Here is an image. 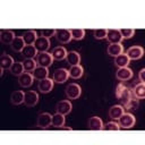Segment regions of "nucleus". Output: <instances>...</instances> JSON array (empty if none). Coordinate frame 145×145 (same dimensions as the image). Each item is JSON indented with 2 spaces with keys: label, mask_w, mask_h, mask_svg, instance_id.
<instances>
[{
  "label": "nucleus",
  "mask_w": 145,
  "mask_h": 145,
  "mask_svg": "<svg viewBox=\"0 0 145 145\" xmlns=\"http://www.w3.org/2000/svg\"><path fill=\"white\" fill-rule=\"evenodd\" d=\"M118 121H119V126L120 127H122L125 129H129V128H131L135 125V117L131 113H128V112L125 113L123 112L119 117Z\"/></svg>",
  "instance_id": "obj_1"
},
{
  "label": "nucleus",
  "mask_w": 145,
  "mask_h": 145,
  "mask_svg": "<svg viewBox=\"0 0 145 145\" xmlns=\"http://www.w3.org/2000/svg\"><path fill=\"white\" fill-rule=\"evenodd\" d=\"M52 61H53V58H52L51 53H48V52H39L37 56H36V63L39 66H41V67L49 68L52 65Z\"/></svg>",
  "instance_id": "obj_2"
},
{
  "label": "nucleus",
  "mask_w": 145,
  "mask_h": 145,
  "mask_svg": "<svg viewBox=\"0 0 145 145\" xmlns=\"http://www.w3.org/2000/svg\"><path fill=\"white\" fill-rule=\"evenodd\" d=\"M65 92H66V95H67L68 99L75 100V99L79 97V95H80V93H82V89H80V86H79V85H77V84H75V83H71V84L67 85Z\"/></svg>",
  "instance_id": "obj_3"
},
{
  "label": "nucleus",
  "mask_w": 145,
  "mask_h": 145,
  "mask_svg": "<svg viewBox=\"0 0 145 145\" xmlns=\"http://www.w3.org/2000/svg\"><path fill=\"white\" fill-rule=\"evenodd\" d=\"M52 122V116L48 112H42L39 114L37 117V120H36V123H37V127L40 128H48Z\"/></svg>",
  "instance_id": "obj_4"
},
{
  "label": "nucleus",
  "mask_w": 145,
  "mask_h": 145,
  "mask_svg": "<svg viewBox=\"0 0 145 145\" xmlns=\"http://www.w3.org/2000/svg\"><path fill=\"white\" fill-rule=\"evenodd\" d=\"M127 57L129 58V60H137V59H140L144 54V50L142 46H138V45H134V46H130L128 50H127Z\"/></svg>",
  "instance_id": "obj_5"
},
{
  "label": "nucleus",
  "mask_w": 145,
  "mask_h": 145,
  "mask_svg": "<svg viewBox=\"0 0 145 145\" xmlns=\"http://www.w3.org/2000/svg\"><path fill=\"white\" fill-rule=\"evenodd\" d=\"M33 45L39 52H46V50L50 48V41L44 36H39Z\"/></svg>",
  "instance_id": "obj_6"
},
{
  "label": "nucleus",
  "mask_w": 145,
  "mask_h": 145,
  "mask_svg": "<svg viewBox=\"0 0 145 145\" xmlns=\"http://www.w3.org/2000/svg\"><path fill=\"white\" fill-rule=\"evenodd\" d=\"M39 102V95L35 91H27L24 95V103L27 106H34Z\"/></svg>",
  "instance_id": "obj_7"
},
{
  "label": "nucleus",
  "mask_w": 145,
  "mask_h": 145,
  "mask_svg": "<svg viewBox=\"0 0 145 145\" xmlns=\"http://www.w3.org/2000/svg\"><path fill=\"white\" fill-rule=\"evenodd\" d=\"M56 39L58 40V42H60L62 44L70 42V40L72 39L70 29H57L56 31Z\"/></svg>",
  "instance_id": "obj_8"
},
{
  "label": "nucleus",
  "mask_w": 145,
  "mask_h": 145,
  "mask_svg": "<svg viewBox=\"0 0 145 145\" xmlns=\"http://www.w3.org/2000/svg\"><path fill=\"white\" fill-rule=\"evenodd\" d=\"M69 77V74H68V70H66L65 68H58L54 70L53 72V76H52V79L56 82V83H63L67 80V78Z\"/></svg>",
  "instance_id": "obj_9"
},
{
  "label": "nucleus",
  "mask_w": 145,
  "mask_h": 145,
  "mask_svg": "<svg viewBox=\"0 0 145 145\" xmlns=\"http://www.w3.org/2000/svg\"><path fill=\"white\" fill-rule=\"evenodd\" d=\"M56 111L58 113H61V114H68L71 111V103H70V101H68V100L59 101L57 103V105H56Z\"/></svg>",
  "instance_id": "obj_10"
},
{
  "label": "nucleus",
  "mask_w": 145,
  "mask_h": 145,
  "mask_svg": "<svg viewBox=\"0 0 145 145\" xmlns=\"http://www.w3.org/2000/svg\"><path fill=\"white\" fill-rule=\"evenodd\" d=\"M116 77L121 82H126V80H128L133 77V71L128 67H122V68L118 69L117 74H116Z\"/></svg>",
  "instance_id": "obj_11"
},
{
  "label": "nucleus",
  "mask_w": 145,
  "mask_h": 145,
  "mask_svg": "<svg viewBox=\"0 0 145 145\" xmlns=\"http://www.w3.org/2000/svg\"><path fill=\"white\" fill-rule=\"evenodd\" d=\"M48 75H49L48 68L41 67V66L36 67V68L32 71V76H33V78L36 79V80H42V79H44V78H48Z\"/></svg>",
  "instance_id": "obj_12"
},
{
  "label": "nucleus",
  "mask_w": 145,
  "mask_h": 145,
  "mask_svg": "<svg viewBox=\"0 0 145 145\" xmlns=\"http://www.w3.org/2000/svg\"><path fill=\"white\" fill-rule=\"evenodd\" d=\"M33 76L29 72H23L18 76V83L22 87H29L33 84Z\"/></svg>",
  "instance_id": "obj_13"
},
{
  "label": "nucleus",
  "mask_w": 145,
  "mask_h": 145,
  "mask_svg": "<svg viewBox=\"0 0 145 145\" xmlns=\"http://www.w3.org/2000/svg\"><path fill=\"white\" fill-rule=\"evenodd\" d=\"M53 87V80L50 78H44L39 82L37 88L41 93H49Z\"/></svg>",
  "instance_id": "obj_14"
},
{
  "label": "nucleus",
  "mask_w": 145,
  "mask_h": 145,
  "mask_svg": "<svg viewBox=\"0 0 145 145\" xmlns=\"http://www.w3.org/2000/svg\"><path fill=\"white\" fill-rule=\"evenodd\" d=\"M106 39L110 43H120L122 40V36H121L119 29H108Z\"/></svg>",
  "instance_id": "obj_15"
},
{
  "label": "nucleus",
  "mask_w": 145,
  "mask_h": 145,
  "mask_svg": "<svg viewBox=\"0 0 145 145\" xmlns=\"http://www.w3.org/2000/svg\"><path fill=\"white\" fill-rule=\"evenodd\" d=\"M15 37L16 36H15L14 32L9 31V29H2L0 33V41L3 44H11V42L14 41Z\"/></svg>",
  "instance_id": "obj_16"
},
{
  "label": "nucleus",
  "mask_w": 145,
  "mask_h": 145,
  "mask_svg": "<svg viewBox=\"0 0 145 145\" xmlns=\"http://www.w3.org/2000/svg\"><path fill=\"white\" fill-rule=\"evenodd\" d=\"M87 127L91 130H102L103 123L99 117H92V118H89V120L87 122Z\"/></svg>",
  "instance_id": "obj_17"
},
{
  "label": "nucleus",
  "mask_w": 145,
  "mask_h": 145,
  "mask_svg": "<svg viewBox=\"0 0 145 145\" xmlns=\"http://www.w3.org/2000/svg\"><path fill=\"white\" fill-rule=\"evenodd\" d=\"M66 60L70 66H76V65H79V62H80V56L76 51H69V52H67Z\"/></svg>",
  "instance_id": "obj_18"
},
{
  "label": "nucleus",
  "mask_w": 145,
  "mask_h": 145,
  "mask_svg": "<svg viewBox=\"0 0 145 145\" xmlns=\"http://www.w3.org/2000/svg\"><path fill=\"white\" fill-rule=\"evenodd\" d=\"M23 40L25 42L26 45H33L37 39V35H36V32L35 31H26L24 34H23Z\"/></svg>",
  "instance_id": "obj_19"
},
{
  "label": "nucleus",
  "mask_w": 145,
  "mask_h": 145,
  "mask_svg": "<svg viewBox=\"0 0 145 145\" xmlns=\"http://www.w3.org/2000/svg\"><path fill=\"white\" fill-rule=\"evenodd\" d=\"M122 45L121 43H110L109 46H108V53L109 56H112V57H117L119 54L122 53Z\"/></svg>",
  "instance_id": "obj_20"
},
{
  "label": "nucleus",
  "mask_w": 145,
  "mask_h": 145,
  "mask_svg": "<svg viewBox=\"0 0 145 145\" xmlns=\"http://www.w3.org/2000/svg\"><path fill=\"white\" fill-rule=\"evenodd\" d=\"M22 54L24 56L25 59H33L37 56V50L35 49L34 45H25L24 49L22 50Z\"/></svg>",
  "instance_id": "obj_21"
},
{
  "label": "nucleus",
  "mask_w": 145,
  "mask_h": 145,
  "mask_svg": "<svg viewBox=\"0 0 145 145\" xmlns=\"http://www.w3.org/2000/svg\"><path fill=\"white\" fill-rule=\"evenodd\" d=\"M51 56H52V58L54 60H63V59H66L67 50L63 46H57V48H54L52 50Z\"/></svg>",
  "instance_id": "obj_22"
},
{
  "label": "nucleus",
  "mask_w": 145,
  "mask_h": 145,
  "mask_svg": "<svg viewBox=\"0 0 145 145\" xmlns=\"http://www.w3.org/2000/svg\"><path fill=\"white\" fill-rule=\"evenodd\" d=\"M25 45H26V44H25V42H24L23 37L16 36V37L14 39V41L11 42L10 48H11V50H12V51H15V52H22V50L24 49V46H25Z\"/></svg>",
  "instance_id": "obj_23"
},
{
  "label": "nucleus",
  "mask_w": 145,
  "mask_h": 145,
  "mask_svg": "<svg viewBox=\"0 0 145 145\" xmlns=\"http://www.w3.org/2000/svg\"><path fill=\"white\" fill-rule=\"evenodd\" d=\"M68 74H69V76H70L71 78L77 79V78H80V77L83 76V74H84V69H83V67L79 66V65L71 66V67L69 68V70H68Z\"/></svg>",
  "instance_id": "obj_24"
},
{
  "label": "nucleus",
  "mask_w": 145,
  "mask_h": 145,
  "mask_svg": "<svg viewBox=\"0 0 145 145\" xmlns=\"http://www.w3.org/2000/svg\"><path fill=\"white\" fill-rule=\"evenodd\" d=\"M123 106L122 105H113V106H111L110 108V110H109V117L110 118H112V119H114V120H118L119 119V117L123 113Z\"/></svg>",
  "instance_id": "obj_25"
},
{
  "label": "nucleus",
  "mask_w": 145,
  "mask_h": 145,
  "mask_svg": "<svg viewBox=\"0 0 145 145\" xmlns=\"http://www.w3.org/2000/svg\"><path fill=\"white\" fill-rule=\"evenodd\" d=\"M24 95H25L24 92H22V91H15L10 95V102L14 105H18V104H20V103L24 102Z\"/></svg>",
  "instance_id": "obj_26"
},
{
  "label": "nucleus",
  "mask_w": 145,
  "mask_h": 145,
  "mask_svg": "<svg viewBox=\"0 0 145 145\" xmlns=\"http://www.w3.org/2000/svg\"><path fill=\"white\" fill-rule=\"evenodd\" d=\"M129 63V58L127 57L126 53H121L117 57H114V65L119 68H122V67H127Z\"/></svg>",
  "instance_id": "obj_27"
},
{
  "label": "nucleus",
  "mask_w": 145,
  "mask_h": 145,
  "mask_svg": "<svg viewBox=\"0 0 145 145\" xmlns=\"http://www.w3.org/2000/svg\"><path fill=\"white\" fill-rule=\"evenodd\" d=\"M131 93L138 100L144 99V96H145V86H144V83H140V84L136 85L134 88H131Z\"/></svg>",
  "instance_id": "obj_28"
},
{
  "label": "nucleus",
  "mask_w": 145,
  "mask_h": 145,
  "mask_svg": "<svg viewBox=\"0 0 145 145\" xmlns=\"http://www.w3.org/2000/svg\"><path fill=\"white\" fill-rule=\"evenodd\" d=\"M65 123V114H61V113H54L52 116V122L51 125L53 127H58V128H61Z\"/></svg>",
  "instance_id": "obj_29"
},
{
  "label": "nucleus",
  "mask_w": 145,
  "mask_h": 145,
  "mask_svg": "<svg viewBox=\"0 0 145 145\" xmlns=\"http://www.w3.org/2000/svg\"><path fill=\"white\" fill-rule=\"evenodd\" d=\"M14 63V60L8 54H2L1 59H0V66H1V69H10L11 66Z\"/></svg>",
  "instance_id": "obj_30"
},
{
  "label": "nucleus",
  "mask_w": 145,
  "mask_h": 145,
  "mask_svg": "<svg viewBox=\"0 0 145 145\" xmlns=\"http://www.w3.org/2000/svg\"><path fill=\"white\" fill-rule=\"evenodd\" d=\"M36 61L33 60V59H25L23 61V67H24V70L29 72V71H33L35 68H36Z\"/></svg>",
  "instance_id": "obj_31"
},
{
  "label": "nucleus",
  "mask_w": 145,
  "mask_h": 145,
  "mask_svg": "<svg viewBox=\"0 0 145 145\" xmlns=\"http://www.w3.org/2000/svg\"><path fill=\"white\" fill-rule=\"evenodd\" d=\"M25 70H24V67H23V62H14L11 68H10V72L15 76H19Z\"/></svg>",
  "instance_id": "obj_32"
},
{
  "label": "nucleus",
  "mask_w": 145,
  "mask_h": 145,
  "mask_svg": "<svg viewBox=\"0 0 145 145\" xmlns=\"http://www.w3.org/2000/svg\"><path fill=\"white\" fill-rule=\"evenodd\" d=\"M138 103H139L138 99H137V97H135V96L133 95V96L129 99V101H127L122 106H123V109H127V110H129V109L136 110V108L138 106Z\"/></svg>",
  "instance_id": "obj_33"
},
{
  "label": "nucleus",
  "mask_w": 145,
  "mask_h": 145,
  "mask_svg": "<svg viewBox=\"0 0 145 145\" xmlns=\"http://www.w3.org/2000/svg\"><path fill=\"white\" fill-rule=\"evenodd\" d=\"M70 33H71V37L74 40H82L85 35V31L82 28H72V29H70Z\"/></svg>",
  "instance_id": "obj_34"
},
{
  "label": "nucleus",
  "mask_w": 145,
  "mask_h": 145,
  "mask_svg": "<svg viewBox=\"0 0 145 145\" xmlns=\"http://www.w3.org/2000/svg\"><path fill=\"white\" fill-rule=\"evenodd\" d=\"M119 32H120L122 39H130L134 35L135 31L133 28H121V29H119Z\"/></svg>",
  "instance_id": "obj_35"
},
{
  "label": "nucleus",
  "mask_w": 145,
  "mask_h": 145,
  "mask_svg": "<svg viewBox=\"0 0 145 145\" xmlns=\"http://www.w3.org/2000/svg\"><path fill=\"white\" fill-rule=\"evenodd\" d=\"M106 31L108 29H104V28H101V29H94L93 32V35L96 40H102L104 37H106Z\"/></svg>",
  "instance_id": "obj_36"
},
{
  "label": "nucleus",
  "mask_w": 145,
  "mask_h": 145,
  "mask_svg": "<svg viewBox=\"0 0 145 145\" xmlns=\"http://www.w3.org/2000/svg\"><path fill=\"white\" fill-rule=\"evenodd\" d=\"M56 35V31L52 29V28H45V29H42L41 31V36H44L46 39H50L52 36Z\"/></svg>",
  "instance_id": "obj_37"
},
{
  "label": "nucleus",
  "mask_w": 145,
  "mask_h": 145,
  "mask_svg": "<svg viewBox=\"0 0 145 145\" xmlns=\"http://www.w3.org/2000/svg\"><path fill=\"white\" fill-rule=\"evenodd\" d=\"M126 87H127V85H126L125 82H121L120 84H118V86H117V88H116V96H117L118 99L121 96V94L123 93V91L126 89Z\"/></svg>",
  "instance_id": "obj_38"
},
{
  "label": "nucleus",
  "mask_w": 145,
  "mask_h": 145,
  "mask_svg": "<svg viewBox=\"0 0 145 145\" xmlns=\"http://www.w3.org/2000/svg\"><path fill=\"white\" fill-rule=\"evenodd\" d=\"M119 128H120V126H119V123H117V122H108V123H105L104 126H103V129L104 130H119Z\"/></svg>",
  "instance_id": "obj_39"
},
{
  "label": "nucleus",
  "mask_w": 145,
  "mask_h": 145,
  "mask_svg": "<svg viewBox=\"0 0 145 145\" xmlns=\"http://www.w3.org/2000/svg\"><path fill=\"white\" fill-rule=\"evenodd\" d=\"M144 74H145V69H140L139 74H138V77H139L140 83H144V82H145V79H144Z\"/></svg>",
  "instance_id": "obj_40"
},
{
  "label": "nucleus",
  "mask_w": 145,
  "mask_h": 145,
  "mask_svg": "<svg viewBox=\"0 0 145 145\" xmlns=\"http://www.w3.org/2000/svg\"><path fill=\"white\" fill-rule=\"evenodd\" d=\"M61 129H62V130H71L70 127H61Z\"/></svg>",
  "instance_id": "obj_41"
}]
</instances>
